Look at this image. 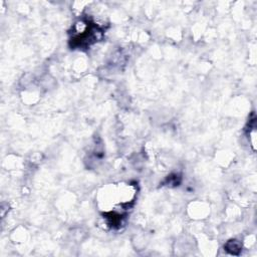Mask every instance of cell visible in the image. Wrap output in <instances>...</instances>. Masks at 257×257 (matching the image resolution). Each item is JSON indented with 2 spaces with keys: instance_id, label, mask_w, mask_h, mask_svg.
Instances as JSON below:
<instances>
[{
  "instance_id": "6da1fadb",
  "label": "cell",
  "mask_w": 257,
  "mask_h": 257,
  "mask_svg": "<svg viewBox=\"0 0 257 257\" xmlns=\"http://www.w3.org/2000/svg\"><path fill=\"white\" fill-rule=\"evenodd\" d=\"M74 28L75 31L70 39L73 47H87L97 41L103 32L97 24L89 21H80L75 24Z\"/></svg>"
},
{
  "instance_id": "7a4b0ae2",
  "label": "cell",
  "mask_w": 257,
  "mask_h": 257,
  "mask_svg": "<svg viewBox=\"0 0 257 257\" xmlns=\"http://www.w3.org/2000/svg\"><path fill=\"white\" fill-rule=\"evenodd\" d=\"M225 248H226L228 251H230L232 254H238V252H239L240 249H241V245H240V243H239L237 240H230V241L226 244Z\"/></svg>"
}]
</instances>
